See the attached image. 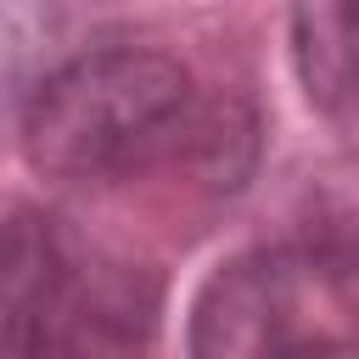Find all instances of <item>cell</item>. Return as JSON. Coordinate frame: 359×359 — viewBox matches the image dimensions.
Masks as SVG:
<instances>
[{
	"instance_id": "6da1fadb",
	"label": "cell",
	"mask_w": 359,
	"mask_h": 359,
	"mask_svg": "<svg viewBox=\"0 0 359 359\" xmlns=\"http://www.w3.org/2000/svg\"><path fill=\"white\" fill-rule=\"evenodd\" d=\"M202 146H219V135L196 79L151 45L95 39L22 107L28 168L79 191L129 185Z\"/></svg>"
},
{
	"instance_id": "7a4b0ae2",
	"label": "cell",
	"mask_w": 359,
	"mask_h": 359,
	"mask_svg": "<svg viewBox=\"0 0 359 359\" xmlns=\"http://www.w3.org/2000/svg\"><path fill=\"white\" fill-rule=\"evenodd\" d=\"M163 275L62 208L0 219V359H151Z\"/></svg>"
},
{
	"instance_id": "3957f363",
	"label": "cell",
	"mask_w": 359,
	"mask_h": 359,
	"mask_svg": "<svg viewBox=\"0 0 359 359\" xmlns=\"http://www.w3.org/2000/svg\"><path fill=\"white\" fill-rule=\"evenodd\" d=\"M191 359H359V236L303 230L224 258L185 320Z\"/></svg>"
},
{
	"instance_id": "277c9868",
	"label": "cell",
	"mask_w": 359,
	"mask_h": 359,
	"mask_svg": "<svg viewBox=\"0 0 359 359\" xmlns=\"http://www.w3.org/2000/svg\"><path fill=\"white\" fill-rule=\"evenodd\" d=\"M107 0H0V107H28V95L90 50Z\"/></svg>"
},
{
	"instance_id": "5b68a950",
	"label": "cell",
	"mask_w": 359,
	"mask_h": 359,
	"mask_svg": "<svg viewBox=\"0 0 359 359\" xmlns=\"http://www.w3.org/2000/svg\"><path fill=\"white\" fill-rule=\"evenodd\" d=\"M292 67L303 95L342 118L359 107V0H292Z\"/></svg>"
}]
</instances>
